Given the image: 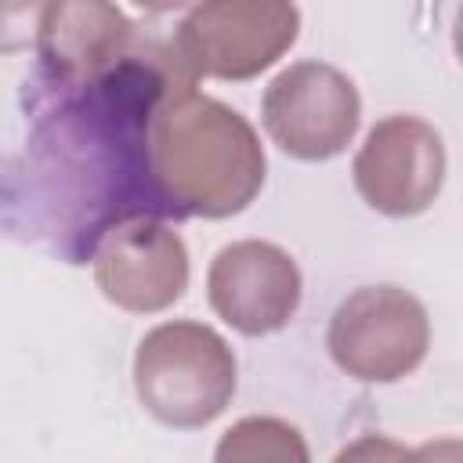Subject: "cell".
I'll use <instances>...</instances> for the list:
<instances>
[{
    "label": "cell",
    "instance_id": "6da1fadb",
    "mask_svg": "<svg viewBox=\"0 0 463 463\" xmlns=\"http://www.w3.org/2000/svg\"><path fill=\"white\" fill-rule=\"evenodd\" d=\"M148 174L166 217L224 221L260 195L268 156L239 109L184 87L148 123Z\"/></svg>",
    "mask_w": 463,
    "mask_h": 463
},
{
    "label": "cell",
    "instance_id": "7a4b0ae2",
    "mask_svg": "<svg viewBox=\"0 0 463 463\" xmlns=\"http://www.w3.org/2000/svg\"><path fill=\"white\" fill-rule=\"evenodd\" d=\"M239 387V362L228 340L192 318L152 326L134 351V391L141 409L174 430L213 423Z\"/></svg>",
    "mask_w": 463,
    "mask_h": 463
},
{
    "label": "cell",
    "instance_id": "3957f363",
    "mask_svg": "<svg viewBox=\"0 0 463 463\" xmlns=\"http://www.w3.org/2000/svg\"><path fill=\"white\" fill-rule=\"evenodd\" d=\"M300 36V11L282 0H210L174 25L170 47L199 80H253Z\"/></svg>",
    "mask_w": 463,
    "mask_h": 463
},
{
    "label": "cell",
    "instance_id": "277c9868",
    "mask_svg": "<svg viewBox=\"0 0 463 463\" xmlns=\"http://www.w3.org/2000/svg\"><path fill=\"white\" fill-rule=\"evenodd\" d=\"M329 358L362 383H394L420 369L430 347V318L420 297L402 286H358L326 329Z\"/></svg>",
    "mask_w": 463,
    "mask_h": 463
},
{
    "label": "cell",
    "instance_id": "5b68a950",
    "mask_svg": "<svg viewBox=\"0 0 463 463\" xmlns=\"http://www.w3.org/2000/svg\"><path fill=\"white\" fill-rule=\"evenodd\" d=\"M268 137L300 163L336 159L358 134L362 98L354 80L318 58L286 65L260 98Z\"/></svg>",
    "mask_w": 463,
    "mask_h": 463
},
{
    "label": "cell",
    "instance_id": "8992f818",
    "mask_svg": "<svg viewBox=\"0 0 463 463\" xmlns=\"http://www.w3.org/2000/svg\"><path fill=\"white\" fill-rule=\"evenodd\" d=\"M449 170L441 134L409 112L383 116L362 141L351 177L365 206L383 217H416L434 206Z\"/></svg>",
    "mask_w": 463,
    "mask_h": 463
},
{
    "label": "cell",
    "instance_id": "52a82bcc",
    "mask_svg": "<svg viewBox=\"0 0 463 463\" xmlns=\"http://www.w3.org/2000/svg\"><path fill=\"white\" fill-rule=\"evenodd\" d=\"M90 264L101 297L130 315L166 311L188 289V246L159 217H134L109 228Z\"/></svg>",
    "mask_w": 463,
    "mask_h": 463
},
{
    "label": "cell",
    "instance_id": "ba28073f",
    "mask_svg": "<svg viewBox=\"0 0 463 463\" xmlns=\"http://www.w3.org/2000/svg\"><path fill=\"white\" fill-rule=\"evenodd\" d=\"M304 279L282 246L268 239H239L213 253L206 271V300L213 315L242 336H271L300 311Z\"/></svg>",
    "mask_w": 463,
    "mask_h": 463
},
{
    "label": "cell",
    "instance_id": "9c48e42d",
    "mask_svg": "<svg viewBox=\"0 0 463 463\" xmlns=\"http://www.w3.org/2000/svg\"><path fill=\"white\" fill-rule=\"evenodd\" d=\"M141 29L116 4H43L36 18V51L43 80L80 83L116 65Z\"/></svg>",
    "mask_w": 463,
    "mask_h": 463
},
{
    "label": "cell",
    "instance_id": "30bf717a",
    "mask_svg": "<svg viewBox=\"0 0 463 463\" xmlns=\"http://www.w3.org/2000/svg\"><path fill=\"white\" fill-rule=\"evenodd\" d=\"M213 463H311V449L282 416H242L217 438Z\"/></svg>",
    "mask_w": 463,
    "mask_h": 463
},
{
    "label": "cell",
    "instance_id": "8fae6325",
    "mask_svg": "<svg viewBox=\"0 0 463 463\" xmlns=\"http://www.w3.org/2000/svg\"><path fill=\"white\" fill-rule=\"evenodd\" d=\"M405 459H409V449L383 434H362L333 456V463H405Z\"/></svg>",
    "mask_w": 463,
    "mask_h": 463
},
{
    "label": "cell",
    "instance_id": "7c38bea8",
    "mask_svg": "<svg viewBox=\"0 0 463 463\" xmlns=\"http://www.w3.org/2000/svg\"><path fill=\"white\" fill-rule=\"evenodd\" d=\"M405 463H463V445L459 438H434V441H423L416 449H409V459Z\"/></svg>",
    "mask_w": 463,
    "mask_h": 463
},
{
    "label": "cell",
    "instance_id": "4fadbf2b",
    "mask_svg": "<svg viewBox=\"0 0 463 463\" xmlns=\"http://www.w3.org/2000/svg\"><path fill=\"white\" fill-rule=\"evenodd\" d=\"M40 14V7H25V4H18V7H7V4H0V51L7 54V51H18V47H29L33 40L29 36H22V33H11L7 25L14 22H29V18H36Z\"/></svg>",
    "mask_w": 463,
    "mask_h": 463
}]
</instances>
